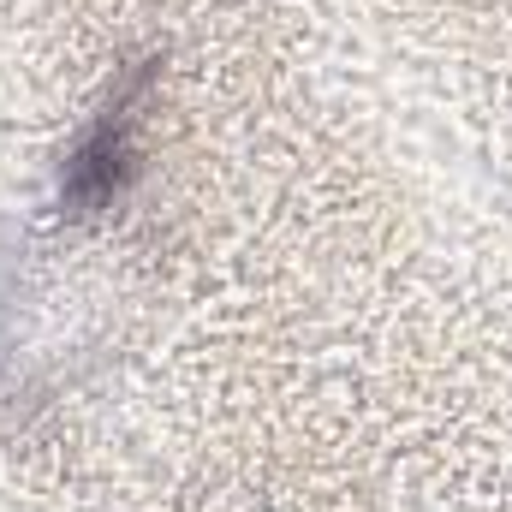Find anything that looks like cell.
I'll use <instances>...</instances> for the list:
<instances>
[{
    "instance_id": "obj_1",
    "label": "cell",
    "mask_w": 512,
    "mask_h": 512,
    "mask_svg": "<svg viewBox=\"0 0 512 512\" xmlns=\"http://www.w3.org/2000/svg\"><path fill=\"white\" fill-rule=\"evenodd\" d=\"M155 84V66L137 60L131 72H120L114 102L84 126V137L72 143L66 167H60V215L66 221H96L126 197L131 173H137V108Z\"/></svg>"
}]
</instances>
